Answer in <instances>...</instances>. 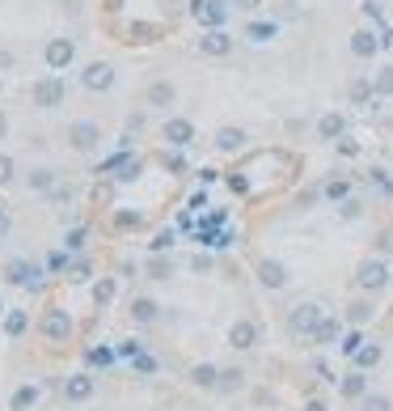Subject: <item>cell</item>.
<instances>
[{
    "label": "cell",
    "mask_w": 393,
    "mask_h": 411,
    "mask_svg": "<svg viewBox=\"0 0 393 411\" xmlns=\"http://www.w3.org/2000/svg\"><path fill=\"white\" fill-rule=\"evenodd\" d=\"M360 348H364V335H355V331H351V335L343 339V352H347V356H355Z\"/></svg>",
    "instance_id": "ab89813d"
},
{
    "label": "cell",
    "mask_w": 393,
    "mask_h": 411,
    "mask_svg": "<svg viewBox=\"0 0 393 411\" xmlns=\"http://www.w3.org/2000/svg\"><path fill=\"white\" fill-rule=\"evenodd\" d=\"M81 246H85V229H72L68 233V250H81Z\"/></svg>",
    "instance_id": "f6af8a7d"
},
{
    "label": "cell",
    "mask_w": 393,
    "mask_h": 411,
    "mask_svg": "<svg viewBox=\"0 0 393 411\" xmlns=\"http://www.w3.org/2000/svg\"><path fill=\"white\" fill-rule=\"evenodd\" d=\"M5 132H9V119H5V111H0V140H5Z\"/></svg>",
    "instance_id": "816d5d0a"
},
{
    "label": "cell",
    "mask_w": 393,
    "mask_h": 411,
    "mask_svg": "<svg viewBox=\"0 0 393 411\" xmlns=\"http://www.w3.org/2000/svg\"><path fill=\"white\" fill-rule=\"evenodd\" d=\"M131 365H136L140 373H152V369H157V361H152V356H148V352H140V356H136V361H131Z\"/></svg>",
    "instance_id": "60d3db41"
},
{
    "label": "cell",
    "mask_w": 393,
    "mask_h": 411,
    "mask_svg": "<svg viewBox=\"0 0 393 411\" xmlns=\"http://www.w3.org/2000/svg\"><path fill=\"white\" fill-rule=\"evenodd\" d=\"M241 144H246V132H241V127H220V132H216V148H220V153H237Z\"/></svg>",
    "instance_id": "ac0fdd59"
},
{
    "label": "cell",
    "mask_w": 393,
    "mask_h": 411,
    "mask_svg": "<svg viewBox=\"0 0 393 411\" xmlns=\"http://www.w3.org/2000/svg\"><path fill=\"white\" fill-rule=\"evenodd\" d=\"M165 140H170L174 148H186L195 140V123L191 119H165Z\"/></svg>",
    "instance_id": "30bf717a"
},
{
    "label": "cell",
    "mask_w": 393,
    "mask_h": 411,
    "mask_svg": "<svg viewBox=\"0 0 393 411\" xmlns=\"http://www.w3.org/2000/svg\"><path fill=\"white\" fill-rule=\"evenodd\" d=\"M34 398H38V390H34V386H22V390L13 394V411H26Z\"/></svg>",
    "instance_id": "d6a6232c"
},
{
    "label": "cell",
    "mask_w": 393,
    "mask_h": 411,
    "mask_svg": "<svg viewBox=\"0 0 393 411\" xmlns=\"http://www.w3.org/2000/svg\"><path fill=\"white\" fill-rule=\"evenodd\" d=\"M309 339H313V343H334V339H339V323H334V318H321Z\"/></svg>",
    "instance_id": "d4e9b609"
},
{
    "label": "cell",
    "mask_w": 393,
    "mask_h": 411,
    "mask_svg": "<svg viewBox=\"0 0 393 411\" xmlns=\"http://www.w3.org/2000/svg\"><path fill=\"white\" fill-rule=\"evenodd\" d=\"M5 280H9V284H22V288H34V263L9 259V263H5Z\"/></svg>",
    "instance_id": "5bb4252c"
},
{
    "label": "cell",
    "mask_w": 393,
    "mask_h": 411,
    "mask_svg": "<svg viewBox=\"0 0 393 411\" xmlns=\"http://www.w3.org/2000/svg\"><path fill=\"white\" fill-rule=\"evenodd\" d=\"M68 280H72V284L89 280V263H85V259H81V263H72V267H68Z\"/></svg>",
    "instance_id": "74e56055"
},
{
    "label": "cell",
    "mask_w": 393,
    "mask_h": 411,
    "mask_svg": "<svg viewBox=\"0 0 393 411\" xmlns=\"http://www.w3.org/2000/svg\"><path fill=\"white\" fill-rule=\"evenodd\" d=\"M376 51H380V34L376 30H355L351 34V56L355 60H372Z\"/></svg>",
    "instance_id": "9c48e42d"
},
{
    "label": "cell",
    "mask_w": 393,
    "mask_h": 411,
    "mask_svg": "<svg viewBox=\"0 0 393 411\" xmlns=\"http://www.w3.org/2000/svg\"><path fill=\"white\" fill-rule=\"evenodd\" d=\"M372 89H376V98H393V64H385V68L372 77Z\"/></svg>",
    "instance_id": "cb8c5ba5"
},
{
    "label": "cell",
    "mask_w": 393,
    "mask_h": 411,
    "mask_svg": "<svg viewBox=\"0 0 393 411\" xmlns=\"http://www.w3.org/2000/svg\"><path fill=\"white\" fill-rule=\"evenodd\" d=\"M372 318V305L368 301H355V305H347V323H355V327H364Z\"/></svg>",
    "instance_id": "4dcf8cb0"
},
{
    "label": "cell",
    "mask_w": 393,
    "mask_h": 411,
    "mask_svg": "<svg viewBox=\"0 0 393 411\" xmlns=\"http://www.w3.org/2000/svg\"><path fill=\"white\" fill-rule=\"evenodd\" d=\"M0 310H5V305H0Z\"/></svg>",
    "instance_id": "db71d44e"
},
{
    "label": "cell",
    "mask_w": 393,
    "mask_h": 411,
    "mask_svg": "<svg viewBox=\"0 0 393 411\" xmlns=\"http://www.w3.org/2000/svg\"><path fill=\"white\" fill-rule=\"evenodd\" d=\"M360 411H393V403L385 394H364V407Z\"/></svg>",
    "instance_id": "836d02e7"
},
{
    "label": "cell",
    "mask_w": 393,
    "mask_h": 411,
    "mask_svg": "<svg viewBox=\"0 0 393 411\" xmlns=\"http://www.w3.org/2000/svg\"><path fill=\"white\" fill-rule=\"evenodd\" d=\"M229 343H233V348H241V352H246V348H254V343H258V327H254V323H246V318H241V323H233V327H229Z\"/></svg>",
    "instance_id": "9a60e30c"
},
{
    "label": "cell",
    "mask_w": 393,
    "mask_h": 411,
    "mask_svg": "<svg viewBox=\"0 0 393 411\" xmlns=\"http://www.w3.org/2000/svg\"><path fill=\"white\" fill-rule=\"evenodd\" d=\"M119 225L127 229V225H140V212H119Z\"/></svg>",
    "instance_id": "7dc6e473"
},
{
    "label": "cell",
    "mask_w": 393,
    "mask_h": 411,
    "mask_svg": "<svg viewBox=\"0 0 393 411\" xmlns=\"http://www.w3.org/2000/svg\"><path fill=\"white\" fill-rule=\"evenodd\" d=\"M339 153H343V157H355V153H360V144H355V140H347V136H343V140H339Z\"/></svg>",
    "instance_id": "ee69618b"
},
{
    "label": "cell",
    "mask_w": 393,
    "mask_h": 411,
    "mask_svg": "<svg viewBox=\"0 0 393 411\" xmlns=\"http://www.w3.org/2000/svg\"><path fill=\"white\" fill-rule=\"evenodd\" d=\"M89 394H93V378H89V373H77V378L64 382V398H68V403H85Z\"/></svg>",
    "instance_id": "2e32d148"
},
{
    "label": "cell",
    "mask_w": 393,
    "mask_h": 411,
    "mask_svg": "<svg viewBox=\"0 0 393 411\" xmlns=\"http://www.w3.org/2000/svg\"><path fill=\"white\" fill-rule=\"evenodd\" d=\"M368 183H372V187H376L385 199H393V178H389L385 170H372V174H368Z\"/></svg>",
    "instance_id": "1f68e13d"
},
{
    "label": "cell",
    "mask_w": 393,
    "mask_h": 411,
    "mask_svg": "<svg viewBox=\"0 0 393 411\" xmlns=\"http://www.w3.org/2000/svg\"><path fill=\"white\" fill-rule=\"evenodd\" d=\"M237 5H241V9H254V5H258V0H237Z\"/></svg>",
    "instance_id": "f5cc1de1"
},
{
    "label": "cell",
    "mask_w": 393,
    "mask_h": 411,
    "mask_svg": "<svg viewBox=\"0 0 393 411\" xmlns=\"http://www.w3.org/2000/svg\"><path fill=\"white\" fill-rule=\"evenodd\" d=\"M115 293H119V284H115V280H110V276L93 284V301H97V305H110V301H115Z\"/></svg>",
    "instance_id": "f1b7e54d"
},
{
    "label": "cell",
    "mask_w": 393,
    "mask_h": 411,
    "mask_svg": "<svg viewBox=\"0 0 393 411\" xmlns=\"http://www.w3.org/2000/svg\"><path fill=\"white\" fill-rule=\"evenodd\" d=\"M9 233V212H0V238Z\"/></svg>",
    "instance_id": "f907efd6"
},
{
    "label": "cell",
    "mask_w": 393,
    "mask_h": 411,
    "mask_svg": "<svg viewBox=\"0 0 393 411\" xmlns=\"http://www.w3.org/2000/svg\"><path fill=\"white\" fill-rule=\"evenodd\" d=\"M364 390H368V378L364 373H347L343 378V394L347 398H364Z\"/></svg>",
    "instance_id": "83f0119b"
},
{
    "label": "cell",
    "mask_w": 393,
    "mask_h": 411,
    "mask_svg": "<svg viewBox=\"0 0 393 411\" xmlns=\"http://www.w3.org/2000/svg\"><path fill=\"white\" fill-rule=\"evenodd\" d=\"M89 361H93V365H110V361H115V352H110V348H93Z\"/></svg>",
    "instance_id": "f35d334b"
},
{
    "label": "cell",
    "mask_w": 393,
    "mask_h": 411,
    "mask_svg": "<svg viewBox=\"0 0 393 411\" xmlns=\"http://www.w3.org/2000/svg\"><path fill=\"white\" fill-rule=\"evenodd\" d=\"M26 183H30V191H47V195L60 187V183H55V170H30V178H26Z\"/></svg>",
    "instance_id": "44dd1931"
},
{
    "label": "cell",
    "mask_w": 393,
    "mask_h": 411,
    "mask_svg": "<svg viewBox=\"0 0 393 411\" xmlns=\"http://www.w3.org/2000/svg\"><path fill=\"white\" fill-rule=\"evenodd\" d=\"M216 390H241V373H237V369H229V373H220Z\"/></svg>",
    "instance_id": "e575fe53"
},
{
    "label": "cell",
    "mask_w": 393,
    "mask_h": 411,
    "mask_svg": "<svg viewBox=\"0 0 393 411\" xmlns=\"http://www.w3.org/2000/svg\"><path fill=\"white\" fill-rule=\"evenodd\" d=\"M199 51H203V56H229V51H233V38L224 34V30H207V34L199 38Z\"/></svg>",
    "instance_id": "4fadbf2b"
},
{
    "label": "cell",
    "mask_w": 393,
    "mask_h": 411,
    "mask_svg": "<svg viewBox=\"0 0 393 411\" xmlns=\"http://www.w3.org/2000/svg\"><path fill=\"white\" fill-rule=\"evenodd\" d=\"M258 280H262L266 288H284V284H288V267L279 263V259H262V263H258Z\"/></svg>",
    "instance_id": "7c38bea8"
},
{
    "label": "cell",
    "mask_w": 393,
    "mask_h": 411,
    "mask_svg": "<svg viewBox=\"0 0 393 411\" xmlns=\"http://www.w3.org/2000/svg\"><path fill=\"white\" fill-rule=\"evenodd\" d=\"M97 140H102V127H97V123H89V119H77V123L68 127V144H72L77 153H93V148H97Z\"/></svg>",
    "instance_id": "277c9868"
},
{
    "label": "cell",
    "mask_w": 393,
    "mask_h": 411,
    "mask_svg": "<svg viewBox=\"0 0 393 411\" xmlns=\"http://www.w3.org/2000/svg\"><path fill=\"white\" fill-rule=\"evenodd\" d=\"M42 60H47V68H55V72L68 68V64L77 60V42H72V38H51V42L42 47Z\"/></svg>",
    "instance_id": "3957f363"
},
{
    "label": "cell",
    "mask_w": 393,
    "mask_h": 411,
    "mask_svg": "<svg viewBox=\"0 0 393 411\" xmlns=\"http://www.w3.org/2000/svg\"><path fill=\"white\" fill-rule=\"evenodd\" d=\"M148 272H152V280H165V276H170L174 267H170V263H165V259H152V267H148Z\"/></svg>",
    "instance_id": "7bdbcfd3"
},
{
    "label": "cell",
    "mask_w": 393,
    "mask_h": 411,
    "mask_svg": "<svg viewBox=\"0 0 393 411\" xmlns=\"http://www.w3.org/2000/svg\"><path fill=\"white\" fill-rule=\"evenodd\" d=\"M30 98H34V107L55 111V107H60V102L68 98V89H64V81H60V77H42V81H34Z\"/></svg>",
    "instance_id": "6da1fadb"
},
{
    "label": "cell",
    "mask_w": 393,
    "mask_h": 411,
    "mask_svg": "<svg viewBox=\"0 0 393 411\" xmlns=\"http://www.w3.org/2000/svg\"><path fill=\"white\" fill-rule=\"evenodd\" d=\"M131 314H136V323H152V318H157V301L136 297V301H131Z\"/></svg>",
    "instance_id": "4316f807"
},
{
    "label": "cell",
    "mask_w": 393,
    "mask_h": 411,
    "mask_svg": "<svg viewBox=\"0 0 393 411\" xmlns=\"http://www.w3.org/2000/svg\"><path fill=\"white\" fill-rule=\"evenodd\" d=\"M317 136H321V140H334V144H339V140L347 136V119H343L339 111L321 115V119H317Z\"/></svg>",
    "instance_id": "8fae6325"
},
{
    "label": "cell",
    "mask_w": 393,
    "mask_h": 411,
    "mask_svg": "<svg viewBox=\"0 0 393 411\" xmlns=\"http://www.w3.org/2000/svg\"><path fill=\"white\" fill-rule=\"evenodd\" d=\"M355 284H360L364 293H376V288H385V284H389V267H385L380 259H364V263H360V272H355Z\"/></svg>",
    "instance_id": "5b68a950"
},
{
    "label": "cell",
    "mask_w": 393,
    "mask_h": 411,
    "mask_svg": "<svg viewBox=\"0 0 393 411\" xmlns=\"http://www.w3.org/2000/svg\"><path fill=\"white\" fill-rule=\"evenodd\" d=\"M170 246H174V229H161V233L152 238V250H157V254H161V250H170Z\"/></svg>",
    "instance_id": "8d00e7d4"
},
{
    "label": "cell",
    "mask_w": 393,
    "mask_h": 411,
    "mask_svg": "<svg viewBox=\"0 0 393 411\" xmlns=\"http://www.w3.org/2000/svg\"><path fill=\"white\" fill-rule=\"evenodd\" d=\"M364 17H372V22H380V5H376V0H364Z\"/></svg>",
    "instance_id": "bcb514c9"
},
{
    "label": "cell",
    "mask_w": 393,
    "mask_h": 411,
    "mask_svg": "<svg viewBox=\"0 0 393 411\" xmlns=\"http://www.w3.org/2000/svg\"><path fill=\"white\" fill-rule=\"evenodd\" d=\"M347 93H351V102H355V107H364V102H372V93H376V89H372V81H364V77H355Z\"/></svg>",
    "instance_id": "484cf974"
},
{
    "label": "cell",
    "mask_w": 393,
    "mask_h": 411,
    "mask_svg": "<svg viewBox=\"0 0 393 411\" xmlns=\"http://www.w3.org/2000/svg\"><path fill=\"white\" fill-rule=\"evenodd\" d=\"M339 212H343V221H355V217L364 212V203H360V199H343V203H339Z\"/></svg>",
    "instance_id": "d590c367"
},
{
    "label": "cell",
    "mask_w": 393,
    "mask_h": 411,
    "mask_svg": "<svg viewBox=\"0 0 393 411\" xmlns=\"http://www.w3.org/2000/svg\"><path fill=\"white\" fill-rule=\"evenodd\" d=\"M174 98H178V89L170 81H152L148 85V107H161L165 111V107H174Z\"/></svg>",
    "instance_id": "e0dca14e"
},
{
    "label": "cell",
    "mask_w": 393,
    "mask_h": 411,
    "mask_svg": "<svg viewBox=\"0 0 393 411\" xmlns=\"http://www.w3.org/2000/svg\"><path fill=\"white\" fill-rule=\"evenodd\" d=\"M0 68H13V56H9V51H0Z\"/></svg>",
    "instance_id": "681fc988"
},
{
    "label": "cell",
    "mask_w": 393,
    "mask_h": 411,
    "mask_svg": "<svg viewBox=\"0 0 393 411\" xmlns=\"http://www.w3.org/2000/svg\"><path fill=\"white\" fill-rule=\"evenodd\" d=\"M275 34H279L275 22H250V26H246V38H250V42H271Z\"/></svg>",
    "instance_id": "d6986e66"
},
{
    "label": "cell",
    "mask_w": 393,
    "mask_h": 411,
    "mask_svg": "<svg viewBox=\"0 0 393 411\" xmlns=\"http://www.w3.org/2000/svg\"><path fill=\"white\" fill-rule=\"evenodd\" d=\"M195 17L207 30H224V22H229V5H224V0H195Z\"/></svg>",
    "instance_id": "52a82bcc"
},
{
    "label": "cell",
    "mask_w": 393,
    "mask_h": 411,
    "mask_svg": "<svg viewBox=\"0 0 393 411\" xmlns=\"http://www.w3.org/2000/svg\"><path fill=\"white\" fill-rule=\"evenodd\" d=\"M305 411H330V407H326L321 398H309V403H305Z\"/></svg>",
    "instance_id": "c3c4849f"
},
{
    "label": "cell",
    "mask_w": 393,
    "mask_h": 411,
    "mask_svg": "<svg viewBox=\"0 0 393 411\" xmlns=\"http://www.w3.org/2000/svg\"><path fill=\"white\" fill-rule=\"evenodd\" d=\"M191 382H195V386H207V390H211V386L220 382V369H216V365H195V369H191Z\"/></svg>",
    "instance_id": "603a6c76"
},
{
    "label": "cell",
    "mask_w": 393,
    "mask_h": 411,
    "mask_svg": "<svg viewBox=\"0 0 393 411\" xmlns=\"http://www.w3.org/2000/svg\"><path fill=\"white\" fill-rule=\"evenodd\" d=\"M81 85H85L89 93H106L110 85H115V68H110L106 60H93V64L81 72Z\"/></svg>",
    "instance_id": "8992f818"
},
{
    "label": "cell",
    "mask_w": 393,
    "mask_h": 411,
    "mask_svg": "<svg viewBox=\"0 0 393 411\" xmlns=\"http://www.w3.org/2000/svg\"><path fill=\"white\" fill-rule=\"evenodd\" d=\"M13 178V157L9 153H0V183H9Z\"/></svg>",
    "instance_id": "b9f144b4"
},
{
    "label": "cell",
    "mask_w": 393,
    "mask_h": 411,
    "mask_svg": "<svg viewBox=\"0 0 393 411\" xmlns=\"http://www.w3.org/2000/svg\"><path fill=\"white\" fill-rule=\"evenodd\" d=\"M321 195L334 199V203H343V199H351V183H347V178H330V183L321 187Z\"/></svg>",
    "instance_id": "7402d4cb"
},
{
    "label": "cell",
    "mask_w": 393,
    "mask_h": 411,
    "mask_svg": "<svg viewBox=\"0 0 393 411\" xmlns=\"http://www.w3.org/2000/svg\"><path fill=\"white\" fill-rule=\"evenodd\" d=\"M42 335L55 339V343L68 339V335H72V318H68V310H60V305H55V310H47V314H42Z\"/></svg>",
    "instance_id": "ba28073f"
},
{
    "label": "cell",
    "mask_w": 393,
    "mask_h": 411,
    "mask_svg": "<svg viewBox=\"0 0 393 411\" xmlns=\"http://www.w3.org/2000/svg\"><path fill=\"white\" fill-rule=\"evenodd\" d=\"M376 361H380V348H376V343H364V348L355 352V365H360V373H364V369H372Z\"/></svg>",
    "instance_id": "f546056e"
},
{
    "label": "cell",
    "mask_w": 393,
    "mask_h": 411,
    "mask_svg": "<svg viewBox=\"0 0 393 411\" xmlns=\"http://www.w3.org/2000/svg\"><path fill=\"white\" fill-rule=\"evenodd\" d=\"M26 327H30L26 310H9V314H5V335H9V339H22V335H26Z\"/></svg>",
    "instance_id": "ffe728a7"
},
{
    "label": "cell",
    "mask_w": 393,
    "mask_h": 411,
    "mask_svg": "<svg viewBox=\"0 0 393 411\" xmlns=\"http://www.w3.org/2000/svg\"><path fill=\"white\" fill-rule=\"evenodd\" d=\"M317 323H321V305H313V301H300L296 310L288 314V331L292 335H313Z\"/></svg>",
    "instance_id": "7a4b0ae2"
}]
</instances>
